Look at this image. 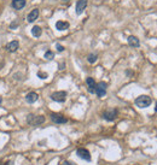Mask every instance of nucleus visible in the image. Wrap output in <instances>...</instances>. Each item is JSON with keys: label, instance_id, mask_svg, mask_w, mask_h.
<instances>
[{"label": "nucleus", "instance_id": "9", "mask_svg": "<svg viewBox=\"0 0 157 165\" xmlns=\"http://www.w3.org/2000/svg\"><path fill=\"white\" fill-rule=\"evenodd\" d=\"M26 4H27L26 0H12L11 6H12L15 10H22V9L26 6Z\"/></svg>", "mask_w": 157, "mask_h": 165}, {"label": "nucleus", "instance_id": "25", "mask_svg": "<svg viewBox=\"0 0 157 165\" xmlns=\"http://www.w3.org/2000/svg\"><path fill=\"white\" fill-rule=\"evenodd\" d=\"M155 111L157 112V103H156V109H155Z\"/></svg>", "mask_w": 157, "mask_h": 165}, {"label": "nucleus", "instance_id": "11", "mask_svg": "<svg viewBox=\"0 0 157 165\" xmlns=\"http://www.w3.org/2000/svg\"><path fill=\"white\" fill-rule=\"evenodd\" d=\"M86 83H87V86H88V92L90 93H94L96 92V81L92 78V77H87L86 78Z\"/></svg>", "mask_w": 157, "mask_h": 165}, {"label": "nucleus", "instance_id": "12", "mask_svg": "<svg viewBox=\"0 0 157 165\" xmlns=\"http://www.w3.org/2000/svg\"><path fill=\"white\" fill-rule=\"evenodd\" d=\"M18 46H20L18 41L14 40V41H11V42H9V44L6 45V51H8V52H16V51L18 50Z\"/></svg>", "mask_w": 157, "mask_h": 165}, {"label": "nucleus", "instance_id": "6", "mask_svg": "<svg viewBox=\"0 0 157 165\" xmlns=\"http://www.w3.org/2000/svg\"><path fill=\"white\" fill-rule=\"evenodd\" d=\"M87 6V0H78L76 3V6H75V11H76V15H81Z\"/></svg>", "mask_w": 157, "mask_h": 165}, {"label": "nucleus", "instance_id": "4", "mask_svg": "<svg viewBox=\"0 0 157 165\" xmlns=\"http://www.w3.org/2000/svg\"><path fill=\"white\" fill-rule=\"evenodd\" d=\"M99 98H103L105 97L106 94V83L105 82H100V83H98L96 86V92H94Z\"/></svg>", "mask_w": 157, "mask_h": 165}, {"label": "nucleus", "instance_id": "2", "mask_svg": "<svg viewBox=\"0 0 157 165\" xmlns=\"http://www.w3.org/2000/svg\"><path fill=\"white\" fill-rule=\"evenodd\" d=\"M45 122V117L44 116H35V115H28L27 117V123L30 125H40Z\"/></svg>", "mask_w": 157, "mask_h": 165}, {"label": "nucleus", "instance_id": "19", "mask_svg": "<svg viewBox=\"0 0 157 165\" xmlns=\"http://www.w3.org/2000/svg\"><path fill=\"white\" fill-rule=\"evenodd\" d=\"M38 76H39L41 80L47 78V74H46V72H41V71H39V72H38Z\"/></svg>", "mask_w": 157, "mask_h": 165}, {"label": "nucleus", "instance_id": "10", "mask_svg": "<svg viewBox=\"0 0 157 165\" xmlns=\"http://www.w3.org/2000/svg\"><path fill=\"white\" fill-rule=\"evenodd\" d=\"M38 17H39V10H38V9H34V10H32V11L29 12V15L27 16V21H28L29 23H33L34 21L38 20Z\"/></svg>", "mask_w": 157, "mask_h": 165}, {"label": "nucleus", "instance_id": "17", "mask_svg": "<svg viewBox=\"0 0 157 165\" xmlns=\"http://www.w3.org/2000/svg\"><path fill=\"white\" fill-rule=\"evenodd\" d=\"M97 59H98L97 54H88V58H87V60H88V62H90L91 64L96 63V62H97Z\"/></svg>", "mask_w": 157, "mask_h": 165}, {"label": "nucleus", "instance_id": "15", "mask_svg": "<svg viewBox=\"0 0 157 165\" xmlns=\"http://www.w3.org/2000/svg\"><path fill=\"white\" fill-rule=\"evenodd\" d=\"M128 44H129L132 47H139V45H140L139 39H138L137 36H133V35H131V36L128 38Z\"/></svg>", "mask_w": 157, "mask_h": 165}, {"label": "nucleus", "instance_id": "22", "mask_svg": "<svg viewBox=\"0 0 157 165\" xmlns=\"http://www.w3.org/2000/svg\"><path fill=\"white\" fill-rule=\"evenodd\" d=\"M59 165H74V164H71L70 161H66V160H65V161H62Z\"/></svg>", "mask_w": 157, "mask_h": 165}, {"label": "nucleus", "instance_id": "1", "mask_svg": "<svg viewBox=\"0 0 157 165\" xmlns=\"http://www.w3.org/2000/svg\"><path fill=\"white\" fill-rule=\"evenodd\" d=\"M152 100L149 95H140L135 99V105L140 109H145V107H149L151 105Z\"/></svg>", "mask_w": 157, "mask_h": 165}, {"label": "nucleus", "instance_id": "5", "mask_svg": "<svg viewBox=\"0 0 157 165\" xmlns=\"http://www.w3.org/2000/svg\"><path fill=\"white\" fill-rule=\"evenodd\" d=\"M103 117H104L105 121L112 122V121H115L116 117H117V110H108V111H105V112L103 113Z\"/></svg>", "mask_w": 157, "mask_h": 165}, {"label": "nucleus", "instance_id": "20", "mask_svg": "<svg viewBox=\"0 0 157 165\" xmlns=\"http://www.w3.org/2000/svg\"><path fill=\"white\" fill-rule=\"evenodd\" d=\"M57 51H58V52H63V51H64V47H63L62 45L57 44Z\"/></svg>", "mask_w": 157, "mask_h": 165}, {"label": "nucleus", "instance_id": "23", "mask_svg": "<svg viewBox=\"0 0 157 165\" xmlns=\"http://www.w3.org/2000/svg\"><path fill=\"white\" fill-rule=\"evenodd\" d=\"M59 69H60V70H63V69H64V63H63V64H60V65H59Z\"/></svg>", "mask_w": 157, "mask_h": 165}, {"label": "nucleus", "instance_id": "21", "mask_svg": "<svg viewBox=\"0 0 157 165\" xmlns=\"http://www.w3.org/2000/svg\"><path fill=\"white\" fill-rule=\"evenodd\" d=\"M16 27H18V23H17V22H12V23L10 24V28H11V29H14V28H16Z\"/></svg>", "mask_w": 157, "mask_h": 165}, {"label": "nucleus", "instance_id": "3", "mask_svg": "<svg viewBox=\"0 0 157 165\" xmlns=\"http://www.w3.org/2000/svg\"><path fill=\"white\" fill-rule=\"evenodd\" d=\"M51 99H52L53 101H57V103H64L65 99H66V92H64V91L54 92V93L51 95Z\"/></svg>", "mask_w": 157, "mask_h": 165}, {"label": "nucleus", "instance_id": "18", "mask_svg": "<svg viewBox=\"0 0 157 165\" xmlns=\"http://www.w3.org/2000/svg\"><path fill=\"white\" fill-rule=\"evenodd\" d=\"M45 58H46L47 60H52V59L54 58V53H53L52 51H47V52L45 53Z\"/></svg>", "mask_w": 157, "mask_h": 165}, {"label": "nucleus", "instance_id": "7", "mask_svg": "<svg viewBox=\"0 0 157 165\" xmlns=\"http://www.w3.org/2000/svg\"><path fill=\"white\" fill-rule=\"evenodd\" d=\"M51 119H52L53 123H57V124H63V123L68 122V119L60 113H52L51 115Z\"/></svg>", "mask_w": 157, "mask_h": 165}, {"label": "nucleus", "instance_id": "24", "mask_svg": "<svg viewBox=\"0 0 157 165\" xmlns=\"http://www.w3.org/2000/svg\"><path fill=\"white\" fill-rule=\"evenodd\" d=\"M2 103H3V98H2V97H0V104H2Z\"/></svg>", "mask_w": 157, "mask_h": 165}, {"label": "nucleus", "instance_id": "8", "mask_svg": "<svg viewBox=\"0 0 157 165\" xmlns=\"http://www.w3.org/2000/svg\"><path fill=\"white\" fill-rule=\"evenodd\" d=\"M76 154L84 160H87V161L91 160V154H90L88 149H86V148H78L76 151Z\"/></svg>", "mask_w": 157, "mask_h": 165}, {"label": "nucleus", "instance_id": "14", "mask_svg": "<svg viewBox=\"0 0 157 165\" xmlns=\"http://www.w3.org/2000/svg\"><path fill=\"white\" fill-rule=\"evenodd\" d=\"M56 28L58 29V30H66L68 28H69V23L68 22H65V21H58L57 23H56Z\"/></svg>", "mask_w": 157, "mask_h": 165}, {"label": "nucleus", "instance_id": "26", "mask_svg": "<svg viewBox=\"0 0 157 165\" xmlns=\"http://www.w3.org/2000/svg\"><path fill=\"white\" fill-rule=\"evenodd\" d=\"M63 2H64V3H66V2H69V0H63Z\"/></svg>", "mask_w": 157, "mask_h": 165}, {"label": "nucleus", "instance_id": "13", "mask_svg": "<svg viewBox=\"0 0 157 165\" xmlns=\"http://www.w3.org/2000/svg\"><path fill=\"white\" fill-rule=\"evenodd\" d=\"M38 99H39V95H38L36 93H34V92L28 93V94H27V97H26V101H27L28 104H34Z\"/></svg>", "mask_w": 157, "mask_h": 165}, {"label": "nucleus", "instance_id": "16", "mask_svg": "<svg viewBox=\"0 0 157 165\" xmlns=\"http://www.w3.org/2000/svg\"><path fill=\"white\" fill-rule=\"evenodd\" d=\"M41 33H42V29H41L39 26H34V27L32 28V34H33V36L39 38V36H41Z\"/></svg>", "mask_w": 157, "mask_h": 165}]
</instances>
